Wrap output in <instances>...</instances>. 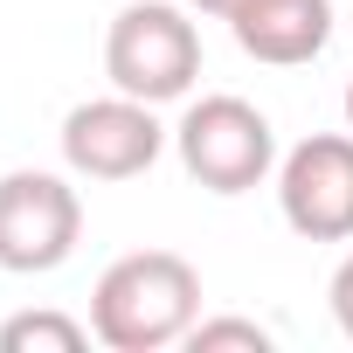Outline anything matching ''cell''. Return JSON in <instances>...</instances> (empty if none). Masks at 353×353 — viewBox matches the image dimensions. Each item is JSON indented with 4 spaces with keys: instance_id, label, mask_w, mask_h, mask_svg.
<instances>
[{
    "instance_id": "cell-8",
    "label": "cell",
    "mask_w": 353,
    "mask_h": 353,
    "mask_svg": "<svg viewBox=\"0 0 353 353\" xmlns=\"http://www.w3.org/2000/svg\"><path fill=\"white\" fill-rule=\"evenodd\" d=\"M97 332L77 325L70 312H14L0 325V353H83Z\"/></svg>"
},
{
    "instance_id": "cell-6",
    "label": "cell",
    "mask_w": 353,
    "mask_h": 353,
    "mask_svg": "<svg viewBox=\"0 0 353 353\" xmlns=\"http://www.w3.org/2000/svg\"><path fill=\"white\" fill-rule=\"evenodd\" d=\"M159 104L145 97H90L63 118V166L77 181H139V173L166 152V125L152 118Z\"/></svg>"
},
{
    "instance_id": "cell-10",
    "label": "cell",
    "mask_w": 353,
    "mask_h": 353,
    "mask_svg": "<svg viewBox=\"0 0 353 353\" xmlns=\"http://www.w3.org/2000/svg\"><path fill=\"white\" fill-rule=\"evenodd\" d=\"M325 298H332V319H339V332L353 339V256L332 270V284H325Z\"/></svg>"
},
{
    "instance_id": "cell-4",
    "label": "cell",
    "mask_w": 353,
    "mask_h": 353,
    "mask_svg": "<svg viewBox=\"0 0 353 353\" xmlns=\"http://www.w3.org/2000/svg\"><path fill=\"white\" fill-rule=\"evenodd\" d=\"M77 236H83V201L63 173H42V166L0 173V270L14 277L63 270Z\"/></svg>"
},
{
    "instance_id": "cell-5",
    "label": "cell",
    "mask_w": 353,
    "mask_h": 353,
    "mask_svg": "<svg viewBox=\"0 0 353 353\" xmlns=\"http://www.w3.org/2000/svg\"><path fill=\"white\" fill-rule=\"evenodd\" d=\"M277 208L305 243L353 236V132H312L277 159Z\"/></svg>"
},
{
    "instance_id": "cell-2",
    "label": "cell",
    "mask_w": 353,
    "mask_h": 353,
    "mask_svg": "<svg viewBox=\"0 0 353 353\" xmlns=\"http://www.w3.org/2000/svg\"><path fill=\"white\" fill-rule=\"evenodd\" d=\"M173 152H181L188 181H201L208 194H250L277 173V132L250 97H194L173 125Z\"/></svg>"
},
{
    "instance_id": "cell-9",
    "label": "cell",
    "mask_w": 353,
    "mask_h": 353,
    "mask_svg": "<svg viewBox=\"0 0 353 353\" xmlns=\"http://www.w3.org/2000/svg\"><path fill=\"white\" fill-rule=\"evenodd\" d=\"M188 346H194V353H229V346L270 353L277 339H270V325H256V319H194V325H188Z\"/></svg>"
},
{
    "instance_id": "cell-1",
    "label": "cell",
    "mask_w": 353,
    "mask_h": 353,
    "mask_svg": "<svg viewBox=\"0 0 353 353\" xmlns=\"http://www.w3.org/2000/svg\"><path fill=\"white\" fill-rule=\"evenodd\" d=\"M194 319H201V270L173 250H132L90 291V332L111 353L181 346Z\"/></svg>"
},
{
    "instance_id": "cell-11",
    "label": "cell",
    "mask_w": 353,
    "mask_h": 353,
    "mask_svg": "<svg viewBox=\"0 0 353 353\" xmlns=\"http://www.w3.org/2000/svg\"><path fill=\"white\" fill-rule=\"evenodd\" d=\"M188 8H194V14H215V21H236L250 0H188Z\"/></svg>"
},
{
    "instance_id": "cell-3",
    "label": "cell",
    "mask_w": 353,
    "mask_h": 353,
    "mask_svg": "<svg viewBox=\"0 0 353 353\" xmlns=\"http://www.w3.org/2000/svg\"><path fill=\"white\" fill-rule=\"evenodd\" d=\"M104 77H111V90L145 97V104L188 97L194 77H201L194 21L173 8V0H132V8L111 21V35H104Z\"/></svg>"
},
{
    "instance_id": "cell-7",
    "label": "cell",
    "mask_w": 353,
    "mask_h": 353,
    "mask_svg": "<svg viewBox=\"0 0 353 353\" xmlns=\"http://www.w3.org/2000/svg\"><path fill=\"white\" fill-rule=\"evenodd\" d=\"M236 49L270 63V70H298L332 42V0H250L229 21Z\"/></svg>"
},
{
    "instance_id": "cell-12",
    "label": "cell",
    "mask_w": 353,
    "mask_h": 353,
    "mask_svg": "<svg viewBox=\"0 0 353 353\" xmlns=\"http://www.w3.org/2000/svg\"><path fill=\"white\" fill-rule=\"evenodd\" d=\"M346 132H353V83H346Z\"/></svg>"
}]
</instances>
